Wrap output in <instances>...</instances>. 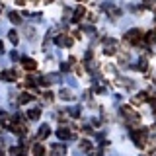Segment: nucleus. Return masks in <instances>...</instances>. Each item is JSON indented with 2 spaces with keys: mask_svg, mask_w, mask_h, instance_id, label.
I'll use <instances>...</instances> for the list:
<instances>
[{
  "mask_svg": "<svg viewBox=\"0 0 156 156\" xmlns=\"http://www.w3.org/2000/svg\"><path fill=\"white\" fill-rule=\"evenodd\" d=\"M140 37H143V31L140 29H129V31L125 33V41L127 43H139L140 41Z\"/></svg>",
  "mask_w": 156,
  "mask_h": 156,
  "instance_id": "nucleus-1",
  "label": "nucleus"
},
{
  "mask_svg": "<svg viewBox=\"0 0 156 156\" xmlns=\"http://www.w3.org/2000/svg\"><path fill=\"white\" fill-rule=\"evenodd\" d=\"M104 53H105V55H115V53H117V41H115V39H105Z\"/></svg>",
  "mask_w": 156,
  "mask_h": 156,
  "instance_id": "nucleus-2",
  "label": "nucleus"
},
{
  "mask_svg": "<svg viewBox=\"0 0 156 156\" xmlns=\"http://www.w3.org/2000/svg\"><path fill=\"white\" fill-rule=\"evenodd\" d=\"M0 78L6 80V82H12L18 78V74H16V70H4V72H0Z\"/></svg>",
  "mask_w": 156,
  "mask_h": 156,
  "instance_id": "nucleus-3",
  "label": "nucleus"
},
{
  "mask_svg": "<svg viewBox=\"0 0 156 156\" xmlns=\"http://www.w3.org/2000/svg\"><path fill=\"white\" fill-rule=\"evenodd\" d=\"M55 43H57V45L70 47V45H72V37H68V35H58V37L55 39Z\"/></svg>",
  "mask_w": 156,
  "mask_h": 156,
  "instance_id": "nucleus-4",
  "label": "nucleus"
},
{
  "mask_svg": "<svg viewBox=\"0 0 156 156\" xmlns=\"http://www.w3.org/2000/svg\"><path fill=\"white\" fill-rule=\"evenodd\" d=\"M22 65H23V66H26V68H27V70H33V68H35V66H37V62H35V61H33V58H29V57H23V58H22Z\"/></svg>",
  "mask_w": 156,
  "mask_h": 156,
  "instance_id": "nucleus-5",
  "label": "nucleus"
},
{
  "mask_svg": "<svg viewBox=\"0 0 156 156\" xmlns=\"http://www.w3.org/2000/svg\"><path fill=\"white\" fill-rule=\"evenodd\" d=\"M58 96H61V100H66V101H72V100H74V94H72L70 90H66V88L58 92Z\"/></svg>",
  "mask_w": 156,
  "mask_h": 156,
  "instance_id": "nucleus-6",
  "label": "nucleus"
},
{
  "mask_svg": "<svg viewBox=\"0 0 156 156\" xmlns=\"http://www.w3.org/2000/svg\"><path fill=\"white\" fill-rule=\"evenodd\" d=\"M66 148L62 144H53V156H65Z\"/></svg>",
  "mask_w": 156,
  "mask_h": 156,
  "instance_id": "nucleus-7",
  "label": "nucleus"
},
{
  "mask_svg": "<svg viewBox=\"0 0 156 156\" xmlns=\"http://www.w3.org/2000/svg\"><path fill=\"white\" fill-rule=\"evenodd\" d=\"M84 14H86L84 6H78V8L74 10V16H72V20H74V22H78V20H82V18H84Z\"/></svg>",
  "mask_w": 156,
  "mask_h": 156,
  "instance_id": "nucleus-8",
  "label": "nucleus"
},
{
  "mask_svg": "<svg viewBox=\"0 0 156 156\" xmlns=\"http://www.w3.org/2000/svg\"><path fill=\"white\" fill-rule=\"evenodd\" d=\"M49 135H51V129H49V125H41V127H39V139H45V136H49Z\"/></svg>",
  "mask_w": 156,
  "mask_h": 156,
  "instance_id": "nucleus-9",
  "label": "nucleus"
},
{
  "mask_svg": "<svg viewBox=\"0 0 156 156\" xmlns=\"http://www.w3.org/2000/svg\"><path fill=\"white\" fill-rule=\"evenodd\" d=\"M57 136L61 140H65V139H70V133H68V129H65V127H61V129L57 131Z\"/></svg>",
  "mask_w": 156,
  "mask_h": 156,
  "instance_id": "nucleus-10",
  "label": "nucleus"
},
{
  "mask_svg": "<svg viewBox=\"0 0 156 156\" xmlns=\"http://www.w3.org/2000/svg\"><path fill=\"white\" fill-rule=\"evenodd\" d=\"M23 152H26L23 146H14V148H10V156H23Z\"/></svg>",
  "mask_w": 156,
  "mask_h": 156,
  "instance_id": "nucleus-11",
  "label": "nucleus"
},
{
  "mask_svg": "<svg viewBox=\"0 0 156 156\" xmlns=\"http://www.w3.org/2000/svg\"><path fill=\"white\" fill-rule=\"evenodd\" d=\"M8 18H10V22H12V23H20V22H22V16H20V14H16V12H10Z\"/></svg>",
  "mask_w": 156,
  "mask_h": 156,
  "instance_id": "nucleus-12",
  "label": "nucleus"
},
{
  "mask_svg": "<svg viewBox=\"0 0 156 156\" xmlns=\"http://www.w3.org/2000/svg\"><path fill=\"white\" fill-rule=\"evenodd\" d=\"M39 115H41V111H39V109H29L27 111V117H29V119H33V121L39 119Z\"/></svg>",
  "mask_w": 156,
  "mask_h": 156,
  "instance_id": "nucleus-13",
  "label": "nucleus"
},
{
  "mask_svg": "<svg viewBox=\"0 0 156 156\" xmlns=\"http://www.w3.org/2000/svg\"><path fill=\"white\" fill-rule=\"evenodd\" d=\"M8 37H10V41L16 45V43L20 41V37H18V33H16V29H12V31H8Z\"/></svg>",
  "mask_w": 156,
  "mask_h": 156,
  "instance_id": "nucleus-14",
  "label": "nucleus"
},
{
  "mask_svg": "<svg viewBox=\"0 0 156 156\" xmlns=\"http://www.w3.org/2000/svg\"><path fill=\"white\" fill-rule=\"evenodd\" d=\"M33 154H35V156H43V154H45V148H43L41 144H35V146H33Z\"/></svg>",
  "mask_w": 156,
  "mask_h": 156,
  "instance_id": "nucleus-15",
  "label": "nucleus"
},
{
  "mask_svg": "<svg viewBox=\"0 0 156 156\" xmlns=\"http://www.w3.org/2000/svg\"><path fill=\"white\" fill-rule=\"evenodd\" d=\"M135 104H140V101H146V92H140L139 96H135Z\"/></svg>",
  "mask_w": 156,
  "mask_h": 156,
  "instance_id": "nucleus-16",
  "label": "nucleus"
},
{
  "mask_svg": "<svg viewBox=\"0 0 156 156\" xmlns=\"http://www.w3.org/2000/svg\"><path fill=\"white\" fill-rule=\"evenodd\" d=\"M68 115L78 117V115H80V107H68Z\"/></svg>",
  "mask_w": 156,
  "mask_h": 156,
  "instance_id": "nucleus-17",
  "label": "nucleus"
},
{
  "mask_svg": "<svg viewBox=\"0 0 156 156\" xmlns=\"http://www.w3.org/2000/svg\"><path fill=\"white\" fill-rule=\"evenodd\" d=\"M26 37L33 39V37H35V29H33V27H26Z\"/></svg>",
  "mask_w": 156,
  "mask_h": 156,
  "instance_id": "nucleus-18",
  "label": "nucleus"
},
{
  "mask_svg": "<svg viewBox=\"0 0 156 156\" xmlns=\"http://www.w3.org/2000/svg\"><path fill=\"white\" fill-rule=\"evenodd\" d=\"M29 100H31V94H23V96H20V104H27Z\"/></svg>",
  "mask_w": 156,
  "mask_h": 156,
  "instance_id": "nucleus-19",
  "label": "nucleus"
},
{
  "mask_svg": "<svg viewBox=\"0 0 156 156\" xmlns=\"http://www.w3.org/2000/svg\"><path fill=\"white\" fill-rule=\"evenodd\" d=\"M146 41H148V43H152V41H156V31H150L148 35H146Z\"/></svg>",
  "mask_w": 156,
  "mask_h": 156,
  "instance_id": "nucleus-20",
  "label": "nucleus"
},
{
  "mask_svg": "<svg viewBox=\"0 0 156 156\" xmlns=\"http://www.w3.org/2000/svg\"><path fill=\"white\" fill-rule=\"evenodd\" d=\"M136 68H139V70H144V68H146V61H144V58H140V61H139Z\"/></svg>",
  "mask_w": 156,
  "mask_h": 156,
  "instance_id": "nucleus-21",
  "label": "nucleus"
},
{
  "mask_svg": "<svg viewBox=\"0 0 156 156\" xmlns=\"http://www.w3.org/2000/svg\"><path fill=\"white\" fill-rule=\"evenodd\" d=\"M90 146H92V144L88 143V140H82V143H80V148H82V150H90Z\"/></svg>",
  "mask_w": 156,
  "mask_h": 156,
  "instance_id": "nucleus-22",
  "label": "nucleus"
},
{
  "mask_svg": "<svg viewBox=\"0 0 156 156\" xmlns=\"http://www.w3.org/2000/svg\"><path fill=\"white\" fill-rule=\"evenodd\" d=\"M47 78H49V82H58V80H61V76H58V74H49Z\"/></svg>",
  "mask_w": 156,
  "mask_h": 156,
  "instance_id": "nucleus-23",
  "label": "nucleus"
},
{
  "mask_svg": "<svg viewBox=\"0 0 156 156\" xmlns=\"http://www.w3.org/2000/svg\"><path fill=\"white\" fill-rule=\"evenodd\" d=\"M61 70L62 72H68V70H70V65H68V62H61Z\"/></svg>",
  "mask_w": 156,
  "mask_h": 156,
  "instance_id": "nucleus-24",
  "label": "nucleus"
},
{
  "mask_svg": "<svg viewBox=\"0 0 156 156\" xmlns=\"http://www.w3.org/2000/svg\"><path fill=\"white\" fill-rule=\"evenodd\" d=\"M84 31H88V33H94V31H96V29H94V27H92V26H84Z\"/></svg>",
  "mask_w": 156,
  "mask_h": 156,
  "instance_id": "nucleus-25",
  "label": "nucleus"
},
{
  "mask_svg": "<svg viewBox=\"0 0 156 156\" xmlns=\"http://www.w3.org/2000/svg\"><path fill=\"white\" fill-rule=\"evenodd\" d=\"M10 57H12V58H14V61H18V58H20V55H18V53H16V51H14V53H12V55H10Z\"/></svg>",
  "mask_w": 156,
  "mask_h": 156,
  "instance_id": "nucleus-26",
  "label": "nucleus"
},
{
  "mask_svg": "<svg viewBox=\"0 0 156 156\" xmlns=\"http://www.w3.org/2000/svg\"><path fill=\"white\" fill-rule=\"evenodd\" d=\"M45 100H47V101H51V100H53V96H51V92H47V94H45Z\"/></svg>",
  "mask_w": 156,
  "mask_h": 156,
  "instance_id": "nucleus-27",
  "label": "nucleus"
},
{
  "mask_svg": "<svg viewBox=\"0 0 156 156\" xmlns=\"http://www.w3.org/2000/svg\"><path fill=\"white\" fill-rule=\"evenodd\" d=\"M16 2L20 4V6H23V4H26V0H16Z\"/></svg>",
  "mask_w": 156,
  "mask_h": 156,
  "instance_id": "nucleus-28",
  "label": "nucleus"
},
{
  "mask_svg": "<svg viewBox=\"0 0 156 156\" xmlns=\"http://www.w3.org/2000/svg\"><path fill=\"white\" fill-rule=\"evenodd\" d=\"M4 53V45H2V41H0V55Z\"/></svg>",
  "mask_w": 156,
  "mask_h": 156,
  "instance_id": "nucleus-29",
  "label": "nucleus"
},
{
  "mask_svg": "<svg viewBox=\"0 0 156 156\" xmlns=\"http://www.w3.org/2000/svg\"><path fill=\"white\" fill-rule=\"evenodd\" d=\"M152 107H154V111H156V101H154V104H152Z\"/></svg>",
  "mask_w": 156,
  "mask_h": 156,
  "instance_id": "nucleus-30",
  "label": "nucleus"
}]
</instances>
